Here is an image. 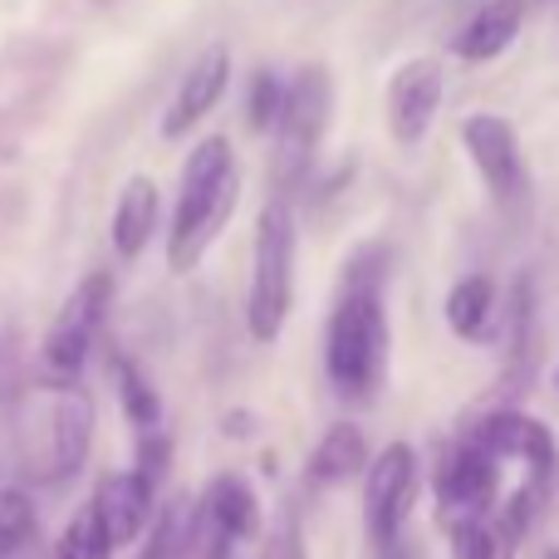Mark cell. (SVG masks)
<instances>
[{
  "mask_svg": "<svg viewBox=\"0 0 559 559\" xmlns=\"http://www.w3.org/2000/svg\"><path fill=\"white\" fill-rule=\"evenodd\" d=\"M236 202H241V173H236L231 138H202L182 163V187L167 222V265L187 275L206 255V246L226 231Z\"/></svg>",
  "mask_w": 559,
  "mask_h": 559,
  "instance_id": "obj_1",
  "label": "cell"
},
{
  "mask_svg": "<svg viewBox=\"0 0 559 559\" xmlns=\"http://www.w3.org/2000/svg\"><path fill=\"white\" fill-rule=\"evenodd\" d=\"M388 309L383 285H338L324 329V373L344 403H368L388 373Z\"/></svg>",
  "mask_w": 559,
  "mask_h": 559,
  "instance_id": "obj_2",
  "label": "cell"
},
{
  "mask_svg": "<svg viewBox=\"0 0 559 559\" xmlns=\"http://www.w3.org/2000/svg\"><path fill=\"white\" fill-rule=\"evenodd\" d=\"M295 251H299V226L289 197L261 206L255 216V241H251V289H246V329L255 344H271L285 329L289 309H295Z\"/></svg>",
  "mask_w": 559,
  "mask_h": 559,
  "instance_id": "obj_3",
  "label": "cell"
},
{
  "mask_svg": "<svg viewBox=\"0 0 559 559\" xmlns=\"http://www.w3.org/2000/svg\"><path fill=\"white\" fill-rule=\"evenodd\" d=\"M108 305H114V275L108 271H88L69 289V299L59 305V314L49 319L45 344L35 358V383L39 388H64L79 383L88 354H94V338L104 334Z\"/></svg>",
  "mask_w": 559,
  "mask_h": 559,
  "instance_id": "obj_4",
  "label": "cell"
},
{
  "mask_svg": "<svg viewBox=\"0 0 559 559\" xmlns=\"http://www.w3.org/2000/svg\"><path fill=\"white\" fill-rule=\"evenodd\" d=\"M329 118H334V79L324 64H309L289 79L285 94V114H280V153H275V177H280V197L295 182H305L314 167L319 138H324Z\"/></svg>",
  "mask_w": 559,
  "mask_h": 559,
  "instance_id": "obj_5",
  "label": "cell"
},
{
  "mask_svg": "<svg viewBox=\"0 0 559 559\" xmlns=\"http://www.w3.org/2000/svg\"><path fill=\"white\" fill-rule=\"evenodd\" d=\"M501 456L476 447L472 437L456 447H447L442 462L432 472V496H437V515L442 525L456 521H476V515H496L501 506Z\"/></svg>",
  "mask_w": 559,
  "mask_h": 559,
  "instance_id": "obj_6",
  "label": "cell"
},
{
  "mask_svg": "<svg viewBox=\"0 0 559 559\" xmlns=\"http://www.w3.org/2000/svg\"><path fill=\"white\" fill-rule=\"evenodd\" d=\"M417 506V452L407 442H388L383 452L368 462L364 481V525L373 550H397L403 521Z\"/></svg>",
  "mask_w": 559,
  "mask_h": 559,
  "instance_id": "obj_7",
  "label": "cell"
},
{
  "mask_svg": "<svg viewBox=\"0 0 559 559\" xmlns=\"http://www.w3.org/2000/svg\"><path fill=\"white\" fill-rule=\"evenodd\" d=\"M49 393V413H45V462H39V481H69L79 476V466L88 462V447H94V397L79 383L64 388H45Z\"/></svg>",
  "mask_w": 559,
  "mask_h": 559,
  "instance_id": "obj_8",
  "label": "cell"
},
{
  "mask_svg": "<svg viewBox=\"0 0 559 559\" xmlns=\"http://www.w3.org/2000/svg\"><path fill=\"white\" fill-rule=\"evenodd\" d=\"M462 143L472 153L476 173H481L486 192L501 206H521L525 197V157H521V138L506 123L501 114H472L462 118Z\"/></svg>",
  "mask_w": 559,
  "mask_h": 559,
  "instance_id": "obj_9",
  "label": "cell"
},
{
  "mask_svg": "<svg viewBox=\"0 0 559 559\" xmlns=\"http://www.w3.org/2000/svg\"><path fill=\"white\" fill-rule=\"evenodd\" d=\"M466 437H472L476 447H486V452H496L501 462H525V472L559 481V447H555L550 427L525 417V413H515V407L481 413L472 427H466Z\"/></svg>",
  "mask_w": 559,
  "mask_h": 559,
  "instance_id": "obj_10",
  "label": "cell"
},
{
  "mask_svg": "<svg viewBox=\"0 0 559 559\" xmlns=\"http://www.w3.org/2000/svg\"><path fill=\"white\" fill-rule=\"evenodd\" d=\"M442 94H447L442 59H432V55L407 59V64L393 74V84H388V133H393L403 147L423 143L432 118H437V108H442Z\"/></svg>",
  "mask_w": 559,
  "mask_h": 559,
  "instance_id": "obj_11",
  "label": "cell"
},
{
  "mask_svg": "<svg viewBox=\"0 0 559 559\" xmlns=\"http://www.w3.org/2000/svg\"><path fill=\"white\" fill-rule=\"evenodd\" d=\"M226 84H231V55H226L222 45H212L202 59H192V69H187V79L177 84L173 104H167V118H163V138H187L197 123H202L206 114H212L216 104H222Z\"/></svg>",
  "mask_w": 559,
  "mask_h": 559,
  "instance_id": "obj_12",
  "label": "cell"
},
{
  "mask_svg": "<svg viewBox=\"0 0 559 559\" xmlns=\"http://www.w3.org/2000/svg\"><path fill=\"white\" fill-rule=\"evenodd\" d=\"M157 496H163V486L147 481L138 466H128V472H108L104 481H98L94 506H98V515H104V525H108V535H114V545H133L138 535L147 531Z\"/></svg>",
  "mask_w": 559,
  "mask_h": 559,
  "instance_id": "obj_13",
  "label": "cell"
},
{
  "mask_svg": "<svg viewBox=\"0 0 559 559\" xmlns=\"http://www.w3.org/2000/svg\"><path fill=\"white\" fill-rule=\"evenodd\" d=\"M521 25H525V0H481V5L472 10V20L462 25L452 49L466 64H486V59L506 55V49L515 45Z\"/></svg>",
  "mask_w": 559,
  "mask_h": 559,
  "instance_id": "obj_14",
  "label": "cell"
},
{
  "mask_svg": "<svg viewBox=\"0 0 559 559\" xmlns=\"http://www.w3.org/2000/svg\"><path fill=\"white\" fill-rule=\"evenodd\" d=\"M157 216H163L157 182H153V177H128L123 192H118V206H114V226H108L118 261L143 255V246L153 241V231H157Z\"/></svg>",
  "mask_w": 559,
  "mask_h": 559,
  "instance_id": "obj_15",
  "label": "cell"
},
{
  "mask_svg": "<svg viewBox=\"0 0 559 559\" xmlns=\"http://www.w3.org/2000/svg\"><path fill=\"white\" fill-rule=\"evenodd\" d=\"M358 472H368V437L358 423H329L324 437L314 442L305 462V481L309 486H338L354 481Z\"/></svg>",
  "mask_w": 559,
  "mask_h": 559,
  "instance_id": "obj_16",
  "label": "cell"
},
{
  "mask_svg": "<svg viewBox=\"0 0 559 559\" xmlns=\"http://www.w3.org/2000/svg\"><path fill=\"white\" fill-rule=\"evenodd\" d=\"M197 501L212 511L216 525H226V531L236 535V540H255L261 535V501H255L251 481H246L241 472H222L206 481V491L197 496Z\"/></svg>",
  "mask_w": 559,
  "mask_h": 559,
  "instance_id": "obj_17",
  "label": "cell"
},
{
  "mask_svg": "<svg viewBox=\"0 0 559 559\" xmlns=\"http://www.w3.org/2000/svg\"><path fill=\"white\" fill-rule=\"evenodd\" d=\"M108 378H114L118 407L128 413L133 432H157V427H163V393L153 388V378H147L128 354H114V358H108Z\"/></svg>",
  "mask_w": 559,
  "mask_h": 559,
  "instance_id": "obj_18",
  "label": "cell"
},
{
  "mask_svg": "<svg viewBox=\"0 0 559 559\" xmlns=\"http://www.w3.org/2000/svg\"><path fill=\"white\" fill-rule=\"evenodd\" d=\"M491 319H496L491 275H462L452 285V295H447V324H452V334H462L466 344H476V338H486Z\"/></svg>",
  "mask_w": 559,
  "mask_h": 559,
  "instance_id": "obj_19",
  "label": "cell"
},
{
  "mask_svg": "<svg viewBox=\"0 0 559 559\" xmlns=\"http://www.w3.org/2000/svg\"><path fill=\"white\" fill-rule=\"evenodd\" d=\"M114 550H118L114 535H108L104 515H98L94 496H88V501L64 521V531H59L55 555H49V559H108Z\"/></svg>",
  "mask_w": 559,
  "mask_h": 559,
  "instance_id": "obj_20",
  "label": "cell"
},
{
  "mask_svg": "<svg viewBox=\"0 0 559 559\" xmlns=\"http://www.w3.org/2000/svg\"><path fill=\"white\" fill-rule=\"evenodd\" d=\"M192 511H197L192 496L163 501V511H157L143 531L147 540H143V555L138 559H182V540H187V525H192Z\"/></svg>",
  "mask_w": 559,
  "mask_h": 559,
  "instance_id": "obj_21",
  "label": "cell"
},
{
  "mask_svg": "<svg viewBox=\"0 0 559 559\" xmlns=\"http://www.w3.org/2000/svg\"><path fill=\"white\" fill-rule=\"evenodd\" d=\"M447 540H452V559H511L515 555V540L501 531L496 515L447 525Z\"/></svg>",
  "mask_w": 559,
  "mask_h": 559,
  "instance_id": "obj_22",
  "label": "cell"
},
{
  "mask_svg": "<svg viewBox=\"0 0 559 559\" xmlns=\"http://www.w3.org/2000/svg\"><path fill=\"white\" fill-rule=\"evenodd\" d=\"M285 94H289V84L275 74V69H261V74L251 79V94H246V118H251L255 133H271V128H280Z\"/></svg>",
  "mask_w": 559,
  "mask_h": 559,
  "instance_id": "obj_23",
  "label": "cell"
},
{
  "mask_svg": "<svg viewBox=\"0 0 559 559\" xmlns=\"http://www.w3.org/2000/svg\"><path fill=\"white\" fill-rule=\"evenodd\" d=\"M231 545H236V535L226 531V525H216L212 511L197 501L192 525H187V540H182V559H231Z\"/></svg>",
  "mask_w": 559,
  "mask_h": 559,
  "instance_id": "obj_24",
  "label": "cell"
},
{
  "mask_svg": "<svg viewBox=\"0 0 559 559\" xmlns=\"http://www.w3.org/2000/svg\"><path fill=\"white\" fill-rule=\"evenodd\" d=\"M261 559H305V535H299V515L295 506H285L271 531V540H265V555Z\"/></svg>",
  "mask_w": 559,
  "mask_h": 559,
  "instance_id": "obj_25",
  "label": "cell"
},
{
  "mask_svg": "<svg viewBox=\"0 0 559 559\" xmlns=\"http://www.w3.org/2000/svg\"><path fill=\"white\" fill-rule=\"evenodd\" d=\"M0 525L25 540H35V501H29L20 486H0Z\"/></svg>",
  "mask_w": 559,
  "mask_h": 559,
  "instance_id": "obj_26",
  "label": "cell"
},
{
  "mask_svg": "<svg viewBox=\"0 0 559 559\" xmlns=\"http://www.w3.org/2000/svg\"><path fill=\"white\" fill-rule=\"evenodd\" d=\"M226 432H236V437H241V432H251V417H246V413L226 417Z\"/></svg>",
  "mask_w": 559,
  "mask_h": 559,
  "instance_id": "obj_27",
  "label": "cell"
},
{
  "mask_svg": "<svg viewBox=\"0 0 559 559\" xmlns=\"http://www.w3.org/2000/svg\"><path fill=\"white\" fill-rule=\"evenodd\" d=\"M545 559H559V545H555V550H545Z\"/></svg>",
  "mask_w": 559,
  "mask_h": 559,
  "instance_id": "obj_28",
  "label": "cell"
},
{
  "mask_svg": "<svg viewBox=\"0 0 559 559\" xmlns=\"http://www.w3.org/2000/svg\"><path fill=\"white\" fill-rule=\"evenodd\" d=\"M383 559H403V555H397V550H383Z\"/></svg>",
  "mask_w": 559,
  "mask_h": 559,
  "instance_id": "obj_29",
  "label": "cell"
},
{
  "mask_svg": "<svg viewBox=\"0 0 559 559\" xmlns=\"http://www.w3.org/2000/svg\"><path fill=\"white\" fill-rule=\"evenodd\" d=\"M555 388H559V373H555Z\"/></svg>",
  "mask_w": 559,
  "mask_h": 559,
  "instance_id": "obj_30",
  "label": "cell"
},
{
  "mask_svg": "<svg viewBox=\"0 0 559 559\" xmlns=\"http://www.w3.org/2000/svg\"><path fill=\"white\" fill-rule=\"evenodd\" d=\"M0 486H5V481H0Z\"/></svg>",
  "mask_w": 559,
  "mask_h": 559,
  "instance_id": "obj_31",
  "label": "cell"
}]
</instances>
